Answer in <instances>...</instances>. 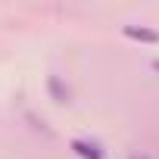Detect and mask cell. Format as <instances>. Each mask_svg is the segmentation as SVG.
I'll return each mask as SVG.
<instances>
[{"instance_id": "1", "label": "cell", "mask_w": 159, "mask_h": 159, "mask_svg": "<svg viewBox=\"0 0 159 159\" xmlns=\"http://www.w3.org/2000/svg\"><path fill=\"white\" fill-rule=\"evenodd\" d=\"M69 147L75 150V156H81V159H106L103 147H100V143H94V140H84V137H72V143H69Z\"/></svg>"}, {"instance_id": "2", "label": "cell", "mask_w": 159, "mask_h": 159, "mask_svg": "<svg viewBox=\"0 0 159 159\" xmlns=\"http://www.w3.org/2000/svg\"><path fill=\"white\" fill-rule=\"evenodd\" d=\"M47 94L53 103H69L72 100V88L62 81V75H47Z\"/></svg>"}, {"instance_id": "3", "label": "cell", "mask_w": 159, "mask_h": 159, "mask_svg": "<svg viewBox=\"0 0 159 159\" xmlns=\"http://www.w3.org/2000/svg\"><path fill=\"white\" fill-rule=\"evenodd\" d=\"M122 34L128 41H137V44H159V31L156 28H147V25H125Z\"/></svg>"}, {"instance_id": "4", "label": "cell", "mask_w": 159, "mask_h": 159, "mask_svg": "<svg viewBox=\"0 0 159 159\" xmlns=\"http://www.w3.org/2000/svg\"><path fill=\"white\" fill-rule=\"evenodd\" d=\"M150 69H153V72H159V59H153V62H150Z\"/></svg>"}]
</instances>
